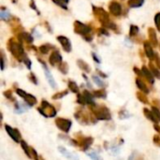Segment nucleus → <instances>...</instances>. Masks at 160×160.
Wrapping results in <instances>:
<instances>
[{
  "mask_svg": "<svg viewBox=\"0 0 160 160\" xmlns=\"http://www.w3.org/2000/svg\"><path fill=\"white\" fill-rule=\"evenodd\" d=\"M91 112L97 120L109 121L112 119V114L110 110L104 105H93L91 106Z\"/></svg>",
  "mask_w": 160,
  "mask_h": 160,
  "instance_id": "f257e3e1",
  "label": "nucleus"
},
{
  "mask_svg": "<svg viewBox=\"0 0 160 160\" xmlns=\"http://www.w3.org/2000/svg\"><path fill=\"white\" fill-rule=\"evenodd\" d=\"M76 140L72 139V145H75L77 147H80L81 150L82 151H86L90 148V146L92 145V143L94 142V139L92 137H84L82 136L81 133H78Z\"/></svg>",
  "mask_w": 160,
  "mask_h": 160,
  "instance_id": "f03ea898",
  "label": "nucleus"
},
{
  "mask_svg": "<svg viewBox=\"0 0 160 160\" xmlns=\"http://www.w3.org/2000/svg\"><path fill=\"white\" fill-rule=\"evenodd\" d=\"M8 50L11 52V53L17 58L19 59V61H24L27 57L24 54L23 49L22 47V45L18 42H15L13 40H9L8 42Z\"/></svg>",
  "mask_w": 160,
  "mask_h": 160,
  "instance_id": "7ed1b4c3",
  "label": "nucleus"
},
{
  "mask_svg": "<svg viewBox=\"0 0 160 160\" xmlns=\"http://www.w3.org/2000/svg\"><path fill=\"white\" fill-rule=\"evenodd\" d=\"M38 111L46 118L54 117L56 115V110L47 100H42L41 106L38 108Z\"/></svg>",
  "mask_w": 160,
  "mask_h": 160,
  "instance_id": "20e7f679",
  "label": "nucleus"
},
{
  "mask_svg": "<svg viewBox=\"0 0 160 160\" xmlns=\"http://www.w3.org/2000/svg\"><path fill=\"white\" fill-rule=\"evenodd\" d=\"M75 118L77 119L78 122H80L82 125H89V124H95L97 122V118L95 116H92L91 114L89 115L87 112L83 111H78L74 114Z\"/></svg>",
  "mask_w": 160,
  "mask_h": 160,
  "instance_id": "39448f33",
  "label": "nucleus"
},
{
  "mask_svg": "<svg viewBox=\"0 0 160 160\" xmlns=\"http://www.w3.org/2000/svg\"><path fill=\"white\" fill-rule=\"evenodd\" d=\"M77 102L79 104H82V105H85V104H88L90 106L96 105L95 99H94V95L90 94V92H88L86 90L83 92L82 95H78Z\"/></svg>",
  "mask_w": 160,
  "mask_h": 160,
  "instance_id": "423d86ee",
  "label": "nucleus"
},
{
  "mask_svg": "<svg viewBox=\"0 0 160 160\" xmlns=\"http://www.w3.org/2000/svg\"><path fill=\"white\" fill-rule=\"evenodd\" d=\"M55 125L58 128V129H60L64 133H68L70 128H71L72 122L69 119L58 117V118L55 119Z\"/></svg>",
  "mask_w": 160,
  "mask_h": 160,
  "instance_id": "0eeeda50",
  "label": "nucleus"
},
{
  "mask_svg": "<svg viewBox=\"0 0 160 160\" xmlns=\"http://www.w3.org/2000/svg\"><path fill=\"white\" fill-rule=\"evenodd\" d=\"M16 93H17L18 96H20L21 98H22L24 99L25 103H26L28 106H30V107L36 105L37 102H38V101H37V98H36L34 96H32V95H30V94H27L25 91H23V90H22V89H17V90H16Z\"/></svg>",
  "mask_w": 160,
  "mask_h": 160,
  "instance_id": "6e6552de",
  "label": "nucleus"
},
{
  "mask_svg": "<svg viewBox=\"0 0 160 160\" xmlns=\"http://www.w3.org/2000/svg\"><path fill=\"white\" fill-rule=\"evenodd\" d=\"M5 129L7 131V133L8 134V136L12 139V141H14L17 143H20L22 141V136L20 131L17 128H12L10 126L5 125Z\"/></svg>",
  "mask_w": 160,
  "mask_h": 160,
  "instance_id": "1a4fd4ad",
  "label": "nucleus"
},
{
  "mask_svg": "<svg viewBox=\"0 0 160 160\" xmlns=\"http://www.w3.org/2000/svg\"><path fill=\"white\" fill-rule=\"evenodd\" d=\"M94 13L96 14V16L98 17V19L102 22L104 23L105 25H107L110 22H109V15L108 13L101 8H96L94 7Z\"/></svg>",
  "mask_w": 160,
  "mask_h": 160,
  "instance_id": "9d476101",
  "label": "nucleus"
},
{
  "mask_svg": "<svg viewBox=\"0 0 160 160\" xmlns=\"http://www.w3.org/2000/svg\"><path fill=\"white\" fill-rule=\"evenodd\" d=\"M74 31L80 35H82V36H86L87 34H89L91 32V28L80 22H75L74 23Z\"/></svg>",
  "mask_w": 160,
  "mask_h": 160,
  "instance_id": "9b49d317",
  "label": "nucleus"
},
{
  "mask_svg": "<svg viewBox=\"0 0 160 160\" xmlns=\"http://www.w3.org/2000/svg\"><path fill=\"white\" fill-rule=\"evenodd\" d=\"M58 151L60 152V154L62 156H64L66 158L69 160H80V158L77 156V155H74V154H71L70 152H68L66 148L62 147V146H59L58 147Z\"/></svg>",
  "mask_w": 160,
  "mask_h": 160,
  "instance_id": "f8f14e48",
  "label": "nucleus"
},
{
  "mask_svg": "<svg viewBox=\"0 0 160 160\" xmlns=\"http://www.w3.org/2000/svg\"><path fill=\"white\" fill-rule=\"evenodd\" d=\"M110 11L114 16H119L122 13V6L117 2H112L110 4Z\"/></svg>",
  "mask_w": 160,
  "mask_h": 160,
  "instance_id": "ddd939ff",
  "label": "nucleus"
},
{
  "mask_svg": "<svg viewBox=\"0 0 160 160\" xmlns=\"http://www.w3.org/2000/svg\"><path fill=\"white\" fill-rule=\"evenodd\" d=\"M57 39L61 43L63 49L66 52H70L71 51V43H70L69 39L68 38H66L64 36H59V37H57Z\"/></svg>",
  "mask_w": 160,
  "mask_h": 160,
  "instance_id": "4468645a",
  "label": "nucleus"
},
{
  "mask_svg": "<svg viewBox=\"0 0 160 160\" xmlns=\"http://www.w3.org/2000/svg\"><path fill=\"white\" fill-rule=\"evenodd\" d=\"M50 63L52 66H56L57 64L62 63V56L58 52H53L50 56Z\"/></svg>",
  "mask_w": 160,
  "mask_h": 160,
  "instance_id": "2eb2a0df",
  "label": "nucleus"
},
{
  "mask_svg": "<svg viewBox=\"0 0 160 160\" xmlns=\"http://www.w3.org/2000/svg\"><path fill=\"white\" fill-rule=\"evenodd\" d=\"M143 114H144V116H145L148 120H150L151 122H153V123H155V124H158V123L159 122L158 119L156 117L155 113L153 112V111H150V110L147 109V108H144V109H143Z\"/></svg>",
  "mask_w": 160,
  "mask_h": 160,
  "instance_id": "dca6fc26",
  "label": "nucleus"
},
{
  "mask_svg": "<svg viewBox=\"0 0 160 160\" xmlns=\"http://www.w3.org/2000/svg\"><path fill=\"white\" fill-rule=\"evenodd\" d=\"M142 71L143 77H145V78L150 82V83H152V84H153V83L155 82V79H154V75H153L152 71H150L146 67H142Z\"/></svg>",
  "mask_w": 160,
  "mask_h": 160,
  "instance_id": "f3484780",
  "label": "nucleus"
},
{
  "mask_svg": "<svg viewBox=\"0 0 160 160\" xmlns=\"http://www.w3.org/2000/svg\"><path fill=\"white\" fill-rule=\"evenodd\" d=\"M148 34H149V38H150V42H151V44H152L153 46H158V38H157L156 31H155L153 28H149Z\"/></svg>",
  "mask_w": 160,
  "mask_h": 160,
  "instance_id": "a211bd4d",
  "label": "nucleus"
},
{
  "mask_svg": "<svg viewBox=\"0 0 160 160\" xmlns=\"http://www.w3.org/2000/svg\"><path fill=\"white\" fill-rule=\"evenodd\" d=\"M21 147H22V149L23 150V152H24V154L26 155V157L27 158H33V157H32V152H31V148L28 146V144L24 142V141H21Z\"/></svg>",
  "mask_w": 160,
  "mask_h": 160,
  "instance_id": "6ab92c4d",
  "label": "nucleus"
},
{
  "mask_svg": "<svg viewBox=\"0 0 160 160\" xmlns=\"http://www.w3.org/2000/svg\"><path fill=\"white\" fill-rule=\"evenodd\" d=\"M136 84H137L138 88H139L142 93H144V94H148V93H149L148 87L146 86V84H145L141 79H139V78L136 79Z\"/></svg>",
  "mask_w": 160,
  "mask_h": 160,
  "instance_id": "aec40b11",
  "label": "nucleus"
},
{
  "mask_svg": "<svg viewBox=\"0 0 160 160\" xmlns=\"http://www.w3.org/2000/svg\"><path fill=\"white\" fill-rule=\"evenodd\" d=\"M144 50H145V53H146V55H147V57L148 58H150V59H153L154 57H155V53H154V51H153V49H152V47H151V45H150V43L149 42H144Z\"/></svg>",
  "mask_w": 160,
  "mask_h": 160,
  "instance_id": "412c9836",
  "label": "nucleus"
},
{
  "mask_svg": "<svg viewBox=\"0 0 160 160\" xmlns=\"http://www.w3.org/2000/svg\"><path fill=\"white\" fill-rule=\"evenodd\" d=\"M44 66V70H45V75H46V77H47V80H48V82H49V83H50V85L52 87V88H56V83H55V82H54V80H53V78L52 77V75H51V73H50V71H49V69L47 68V67H46V65H43Z\"/></svg>",
  "mask_w": 160,
  "mask_h": 160,
  "instance_id": "4be33fe9",
  "label": "nucleus"
},
{
  "mask_svg": "<svg viewBox=\"0 0 160 160\" xmlns=\"http://www.w3.org/2000/svg\"><path fill=\"white\" fill-rule=\"evenodd\" d=\"M144 0H128V5L130 8H139L141 6H142Z\"/></svg>",
  "mask_w": 160,
  "mask_h": 160,
  "instance_id": "5701e85b",
  "label": "nucleus"
},
{
  "mask_svg": "<svg viewBox=\"0 0 160 160\" xmlns=\"http://www.w3.org/2000/svg\"><path fill=\"white\" fill-rule=\"evenodd\" d=\"M68 88H69V90H70L71 92H73V93H76V94L79 93V86L77 85L76 82H72V81H69V82H68Z\"/></svg>",
  "mask_w": 160,
  "mask_h": 160,
  "instance_id": "b1692460",
  "label": "nucleus"
},
{
  "mask_svg": "<svg viewBox=\"0 0 160 160\" xmlns=\"http://www.w3.org/2000/svg\"><path fill=\"white\" fill-rule=\"evenodd\" d=\"M137 98H138V99H139L141 102H142L143 104H148V103H149L147 97H146V96L144 95V93H142V92H138V93H137Z\"/></svg>",
  "mask_w": 160,
  "mask_h": 160,
  "instance_id": "393cba45",
  "label": "nucleus"
},
{
  "mask_svg": "<svg viewBox=\"0 0 160 160\" xmlns=\"http://www.w3.org/2000/svg\"><path fill=\"white\" fill-rule=\"evenodd\" d=\"M78 66H79L82 69H83L85 72H89V71H90V67H89V65H88L87 63H85L84 61H82V60H79V61H78Z\"/></svg>",
  "mask_w": 160,
  "mask_h": 160,
  "instance_id": "a878e982",
  "label": "nucleus"
},
{
  "mask_svg": "<svg viewBox=\"0 0 160 160\" xmlns=\"http://www.w3.org/2000/svg\"><path fill=\"white\" fill-rule=\"evenodd\" d=\"M149 67H150V69H151V71H152V73H153V75L156 77V78H158V80H160V71L157 68V67L156 66H154L152 63L151 64H149Z\"/></svg>",
  "mask_w": 160,
  "mask_h": 160,
  "instance_id": "bb28decb",
  "label": "nucleus"
},
{
  "mask_svg": "<svg viewBox=\"0 0 160 160\" xmlns=\"http://www.w3.org/2000/svg\"><path fill=\"white\" fill-rule=\"evenodd\" d=\"M94 97L95 98H106V92L105 90H98V91H95L94 92Z\"/></svg>",
  "mask_w": 160,
  "mask_h": 160,
  "instance_id": "cd10ccee",
  "label": "nucleus"
},
{
  "mask_svg": "<svg viewBox=\"0 0 160 160\" xmlns=\"http://www.w3.org/2000/svg\"><path fill=\"white\" fill-rule=\"evenodd\" d=\"M26 108H24V106H22V104L16 102V106H15V112L17 113H22L24 112H26Z\"/></svg>",
  "mask_w": 160,
  "mask_h": 160,
  "instance_id": "c85d7f7f",
  "label": "nucleus"
},
{
  "mask_svg": "<svg viewBox=\"0 0 160 160\" xmlns=\"http://www.w3.org/2000/svg\"><path fill=\"white\" fill-rule=\"evenodd\" d=\"M86 155L92 160H103V158L96 152H90V153H87Z\"/></svg>",
  "mask_w": 160,
  "mask_h": 160,
  "instance_id": "c756f323",
  "label": "nucleus"
},
{
  "mask_svg": "<svg viewBox=\"0 0 160 160\" xmlns=\"http://www.w3.org/2000/svg\"><path fill=\"white\" fill-rule=\"evenodd\" d=\"M68 94V90H65L63 92H59V93H56L55 95L52 96V99H59V98H62L63 97L67 96Z\"/></svg>",
  "mask_w": 160,
  "mask_h": 160,
  "instance_id": "7c9ffc66",
  "label": "nucleus"
},
{
  "mask_svg": "<svg viewBox=\"0 0 160 160\" xmlns=\"http://www.w3.org/2000/svg\"><path fill=\"white\" fill-rule=\"evenodd\" d=\"M52 1L65 9L67 8V3H68V0H52Z\"/></svg>",
  "mask_w": 160,
  "mask_h": 160,
  "instance_id": "2f4dec72",
  "label": "nucleus"
},
{
  "mask_svg": "<svg viewBox=\"0 0 160 160\" xmlns=\"http://www.w3.org/2000/svg\"><path fill=\"white\" fill-rule=\"evenodd\" d=\"M93 80H94V82H96V84H98V86L103 87V86L105 85V83L103 82V81L100 80V78L98 77V76H93Z\"/></svg>",
  "mask_w": 160,
  "mask_h": 160,
  "instance_id": "473e14b6",
  "label": "nucleus"
},
{
  "mask_svg": "<svg viewBox=\"0 0 160 160\" xmlns=\"http://www.w3.org/2000/svg\"><path fill=\"white\" fill-rule=\"evenodd\" d=\"M138 32H139V28H138V26H136V25H131V27H130V36L131 37H134V36H136L137 34H138Z\"/></svg>",
  "mask_w": 160,
  "mask_h": 160,
  "instance_id": "72a5a7b5",
  "label": "nucleus"
},
{
  "mask_svg": "<svg viewBox=\"0 0 160 160\" xmlns=\"http://www.w3.org/2000/svg\"><path fill=\"white\" fill-rule=\"evenodd\" d=\"M59 69H60V71H61L62 73L66 74V73L68 72V65H67L66 63H61V64L59 65Z\"/></svg>",
  "mask_w": 160,
  "mask_h": 160,
  "instance_id": "f704fd0d",
  "label": "nucleus"
},
{
  "mask_svg": "<svg viewBox=\"0 0 160 160\" xmlns=\"http://www.w3.org/2000/svg\"><path fill=\"white\" fill-rule=\"evenodd\" d=\"M50 48H51V47L48 46V45H42V46L39 47V51H40L41 53H47V52H49Z\"/></svg>",
  "mask_w": 160,
  "mask_h": 160,
  "instance_id": "c9c22d12",
  "label": "nucleus"
},
{
  "mask_svg": "<svg viewBox=\"0 0 160 160\" xmlns=\"http://www.w3.org/2000/svg\"><path fill=\"white\" fill-rule=\"evenodd\" d=\"M152 111H153V112L155 113L156 117H157V118L158 119V121L160 122V110H159V109H158L157 107L153 106V107H152Z\"/></svg>",
  "mask_w": 160,
  "mask_h": 160,
  "instance_id": "e433bc0d",
  "label": "nucleus"
},
{
  "mask_svg": "<svg viewBox=\"0 0 160 160\" xmlns=\"http://www.w3.org/2000/svg\"><path fill=\"white\" fill-rule=\"evenodd\" d=\"M155 22H156V25L158 27V30L160 31V12L157 13V15L155 17Z\"/></svg>",
  "mask_w": 160,
  "mask_h": 160,
  "instance_id": "4c0bfd02",
  "label": "nucleus"
},
{
  "mask_svg": "<svg viewBox=\"0 0 160 160\" xmlns=\"http://www.w3.org/2000/svg\"><path fill=\"white\" fill-rule=\"evenodd\" d=\"M0 17H1V19H2V20H7V19L9 17V14H8V11H5V10H4V8H3V9H2V11H1Z\"/></svg>",
  "mask_w": 160,
  "mask_h": 160,
  "instance_id": "58836bf2",
  "label": "nucleus"
},
{
  "mask_svg": "<svg viewBox=\"0 0 160 160\" xmlns=\"http://www.w3.org/2000/svg\"><path fill=\"white\" fill-rule=\"evenodd\" d=\"M154 143L157 146L160 147V136H158V135H155L154 136Z\"/></svg>",
  "mask_w": 160,
  "mask_h": 160,
  "instance_id": "ea45409f",
  "label": "nucleus"
},
{
  "mask_svg": "<svg viewBox=\"0 0 160 160\" xmlns=\"http://www.w3.org/2000/svg\"><path fill=\"white\" fill-rule=\"evenodd\" d=\"M4 96L5 97H7L8 99H10V100H14L13 98H12V95H11V91H6V92H4Z\"/></svg>",
  "mask_w": 160,
  "mask_h": 160,
  "instance_id": "a19ab883",
  "label": "nucleus"
},
{
  "mask_svg": "<svg viewBox=\"0 0 160 160\" xmlns=\"http://www.w3.org/2000/svg\"><path fill=\"white\" fill-rule=\"evenodd\" d=\"M29 79H30V81H32L35 84H38V81L36 80V77H35L34 74H31V75L29 76Z\"/></svg>",
  "mask_w": 160,
  "mask_h": 160,
  "instance_id": "79ce46f5",
  "label": "nucleus"
},
{
  "mask_svg": "<svg viewBox=\"0 0 160 160\" xmlns=\"http://www.w3.org/2000/svg\"><path fill=\"white\" fill-rule=\"evenodd\" d=\"M156 62H157V66L158 68H160V57L158 55H156Z\"/></svg>",
  "mask_w": 160,
  "mask_h": 160,
  "instance_id": "37998d69",
  "label": "nucleus"
},
{
  "mask_svg": "<svg viewBox=\"0 0 160 160\" xmlns=\"http://www.w3.org/2000/svg\"><path fill=\"white\" fill-rule=\"evenodd\" d=\"M154 106H155V107H157L158 109H159V110H160L159 100H154Z\"/></svg>",
  "mask_w": 160,
  "mask_h": 160,
  "instance_id": "c03bdc74",
  "label": "nucleus"
},
{
  "mask_svg": "<svg viewBox=\"0 0 160 160\" xmlns=\"http://www.w3.org/2000/svg\"><path fill=\"white\" fill-rule=\"evenodd\" d=\"M128 160H136V153H135V152H134V153H132Z\"/></svg>",
  "mask_w": 160,
  "mask_h": 160,
  "instance_id": "a18cd8bd",
  "label": "nucleus"
},
{
  "mask_svg": "<svg viewBox=\"0 0 160 160\" xmlns=\"http://www.w3.org/2000/svg\"><path fill=\"white\" fill-rule=\"evenodd\" d=\"M154 128H155V129H156V130H157V131H158V132L159 133V132H160V127L158 126V124H155V125H154Z\"/></svg>",
  "mask_w": 160,
  "mask_h": 160,
  "instance_id": "49530a36",
  "label": "nucleus"
},
{
  "mask_svg": "<svg viewBox=\"0 0 160 160\" xmlns=\"http://www.w3.org/2000/svg\"><path fill=\"white\" fill-rule=\"evenodd\" d=\"M93 57L95 58V61H96V62H98V63H100V61L98 60V58L96 56V54H95V53H93Z\"/></svg>",
  "mask_w": 160,
  "mask_h": 160,
  "instance_id": "de8ad7c7",
  "label": "nucleus"
},
{
  "mask_svg": "<svg viewBox=\"0 0 160 160\" xmlns=\"http://www.w3.org/2000/svg\"><path fill=\"white\" fill-rule=\"evenodd\" d=\"M40 159H41V160H43V158H41V157H40Z\"/></svg>",
  "mask_w": 160,
  "mask_h": 160,
  "instance_id": "09e8293b",
  "label": "nucleus"
}]
</instances>
